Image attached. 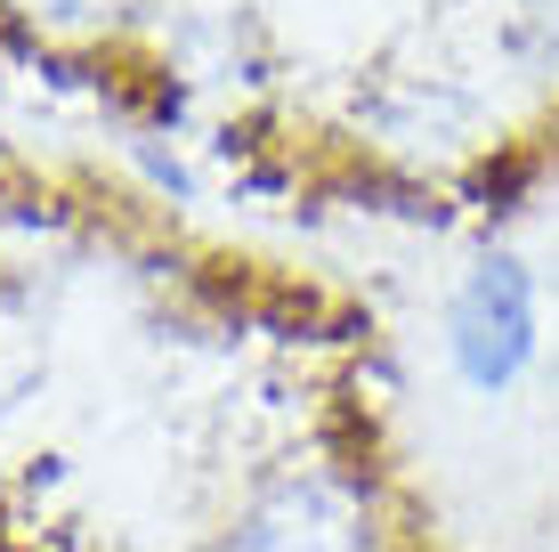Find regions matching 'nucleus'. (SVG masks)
Returning <instances> with one entry per match:
<instances>
[{"instance_id":"nucleus-1","label":"nucleus","mask_w":559,"mask_h":552,"mask_svg":"<svg viewBox=\"0 0 559 552\" xmlns=\"http://www.w3.org/2000/svg\"><path fill=\"white\" fill-rule=\"evenodd\" d=\"M227 552H381V512L365 480L333 463H300L243 504Z\"/></svg>"},{"instance_id":"nucleus-2","label":"nucleus","mask_w":559,"mask_h":552,"mask_svg":"<svg viewBox=\"0 0 559 552\" xmlns=\"http://www.w3.org/2000/svg\"><path fill=\"white\" fill-rule=\"evenodd\" d=\"M535 277H527V260H511V252H487V260H471V277L454 284V301H447V357H454V374L471 390H511L519 374L535 366Z\"/></svg>"},{"instance_id":"nucleus-3","label":"nucleus","mask_w":559,"mask_h":552,"mask_svg":"<svg viewBox=\"0 0 559 552\" xmlns=\"http://www.w3.org/2000/svg\"><path fill=\"white\" fill-rule=\"evenodd\" d=\"M519 33H527L535 57H551V66H559V0H519Z\"/></svg>"},{"instance_id":"nucleus-4","label":"nucleus","mask_w":559,"mask_h":552,"mask_svg":"<svg viewBox=\"0 0 559 552\" xmlns=\"http://www.w3.org/2000/svg\"><path fill=\"white\" fill-rule=\"evenodd\" d=\"M33 16H49V25H98V16H114L122 0H25Z\"/></svg>"}]
</instances>
